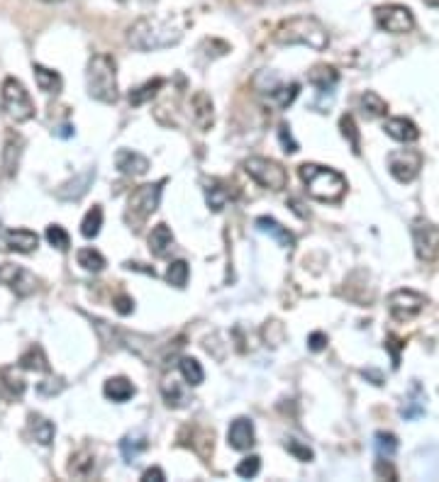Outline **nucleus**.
Listing matches in <instances>:
<instances>
[{
    "mask_svg": "<svg viewBox=\"0 0 439 482\" xmlns=\"http://www.w3.org/2000/svg\"><path fill=\"white\" fill-rule=\"evenodd\" d=\"M183 37V30L178 25H173L171 20L161 18H140L137 23H132V27L127 30V42L132 49L137 51H159L168 49V46L178 44Z\"/></svg>",
    "mask_w": 439,
    "mask_h": 482,
    "instance_id": "f257e3e1",
    "label": "nucleus"
},
{
    "mask_svg": "<svg viewBox=\"0 0 439 482\" xmlns=\"http://www.w3.org/2000/svg\"><path fill=\"white\" fill-rule=\"evenodd\" d=\"M271 39L281 46H308L315 51H325L330 46V34H327L325 25L315 18H288L273 30Z\"/></svg>",
    "mask_w": 439,
    "mask_h": 482,
    "instance_id": "f03ea898",
    "label": "nucleus"
},
{
    "mask_svg": "<svg viewBox=\"0 0 439 482\" xmlns=\"http://www.w3.org/2000/svg\"><path fill=\"white\" fill-rule=\"evenodd\" d=\"M300 178L305 183L310 198H315L317 203L337 205L347 193V178L342 176L335 168L320 166V163H303L298 168Z\"/></svg>",
    "mask_w": 439,
    "mask_h": 482,
    "instance_id": "7ed1b4c3",
    "label": "nucleus"
},
{
    "mask_svg": "<svg viewBox=\"0 0 439 482\" xmlns=\"http://www.w3.org/2000/svg\"><path fill=\"white\" fill-rule=\"evenodd\" d=\"M88 95L98 103L113 105L118 100V66L110 54H95L86 71Z\"/></svg>",
    "mask_w": 439,
    "mask_h": 482,
    "instance_id": "20e7f679",
    "label": "nucleus"
},
{
    "mask_svg": "<svg viewBox=\"0 0 439 482\" xmlns=\"http://www.w3.org/2000/svg\"><path fill=\"white\" fill-rule=\"evenodd\" d=\"M161 190H163V181L140 185V188L132 190L130 198H127V210H125V222L130 229L140 232L144 227V222L154 215L159 203H161Z\"/></svg>",
    "mask_w": 439,
    "mask_h": 482,
    "instance_id": "39448f33",
    "label": "nucleus"
},
{
    "mask_svg": "<svg viewBox=\"0 0 439 482\" xmlns=\"http://www.w3.org/2000/svg\"><path fill=\"white\" fill-rule=\"evenodd\" d=\"M0 100H3V110L8 113L10 120L15 122H27L35 118V103H32L27 88L23 81L8 76L0 86Z\"/></svg>",
    "mask_w": 439,
    "mask_h": 482,
    "instance_id": "423d86ee",
    "label": "nucleus"
},
{
    "mask_svg": "<svg viewBox=\"0 0 439 482\" xmlns=\"http://www.w3.org/2000/svg\"><path fill=\"white\" fill-rule=\"evenodd\" d=\"M245 171L254 183H259L266 190H283L288 185V173L278 161L264 156H252L245 161Z\"/></svg>",
    "mask_w": 439,
    "mask_h": 482,
    "instance_id": "0eeeda50",
    "label": "nucleus"
},
{
    "mask_svg": "<svg viewBox=\"0 0 439 482\" xmlns=\"http://www.w3.org/2000/svg\"><path fill=\"white\" fill-rule=\"evenodd\" d=\"M425 305H427L425 295L415 293V290H410V288L395 290V293H390V298H388V312L395 322L415 319V317L425 310Z\"/></svg>",
    "mask_w": 439,
    "mask_h": 482,
    "instance_id": "6e6552de",
    "label": "nucleus"
},
{
    "mask_svg": "<svg viewBox=\"0 0 439 482\" xmlns=\"http://www.w3.org/2000/svg\"><path fill=\"white\" fill-rule=\"evenodd\" d=\"M422 153L417 149H398L388 153V173L398 183H412L420 176Z\"/></svg>",
    "mask_w": 439,
    "mask_h": 482,
    "instance_id": "1a4fd4ad",
    "label": "nucleus"
},
{
    "mask_svg": "<svg viewBox=\"0 0 439 482\" xmlns=\"http://www.w3.org/2000/svg\"><path fill=\"white\" fill-rule=\"evenodd\" d=\"M412 243L420 261L430 263L439 256V227L427 220L412 222Z\"/></svg>",
    "mask_w": 439,
    "mask_h": 482,
    "instance_id": "9d476101",
    "label": "nucleus"
},
{
    "mask_svg": "<svg viewBox=\"0 0 439 482\" xmlns=\"http://www.w3.org/2000/svg\"><path fill=\"white\" fill-rule=\"evenodd\" d=\"M376 25L388 34H405L415 27V18L405 5H383V8H376Z\"/></svg>",
    "mask_w": 439,
    "mask_h": 482,
    "instance_id": "9b49d317",
    "label": "nucleus"
},
{
    "mask_svg": "<svg viewBox=\"0 0 439 482\" xmlns=\"http://www.w3.org/2000/svg\"><path fill=\"white\" fill-rule=\"evenodd\" d=\"M0 285H8L18 298H27L37 290V278L27 268L15 266V263H3L0 266Z\"/></svg>",
    "mask_w": 439,
    "mask_h": 482,
    "instance_id": "f8f14e48",
    "label": "nucleus"
},
{
    "mask_svg": "<svg viewBox=\"0 0 439 482\" xmlns=\"http://www.w3.org/2000/svg\"><path fill=\"white\" fill-rule=\"evenodd\" d=\"M188 113L193 125L198 127L200 132H210L215 125V105L213 98H210L205 91H195L190 95V103H188Z\"/></svg>",
    "mask_w": 439,
    "mask_h": 482,
    "instance_id": "ddd939ff",
    "label": "nucleus"
},
{
    "mask_svg": "<svg viewBox=\"0 0 439 482\" xmlns=\"http://www.w3.org/2000/svg\"><path fill=\"white\" fill-rule=\"evenodd\" d=\"M227 443H230L235 451H249L256 443V433H254V421L247 417H240L230 424V431H227Z\"/></svg>",
    "mask_w": 439,
    "mask_h": 482,
    "instance_id": "4468645a",
    "label": "nucleus"
},
{
    "mask_svg": "<svg viewBox=\"0 0 439 482\" xmlns=\"http://www.w3.org/2000/svg\"><path fill=\"white\" fill-rule=\"evenodd\" d=\"M115 166L123 176H132V178H140L149 171V158L142 156L140 151H132V149H120L115 153Z\"/></svg>",
    "mask_w": 439,
    "mask_h": 482,
    "instance_id": "2eb2a0df",
    "label": "nucleus"
},
{
    "mask_svg": "<svg viewBox=\"0 0 439 482\" xmlns=\"http://www.w3.org/2000/svg\"><path fill=\"white\" fill-rule=\"evenodd\" d=\"M383 132L390 139L400 141V144H412V141L420 139V129L408 118H388L383 122Z\"/></svg>",
    "mask_w": 439,
    "mask_h": 482,
    "instance_id": "dca6fc26",
    "label": "nucleus"
},
{
    "mask_svg": "<svg viewBox=\"0 0 439 482\" xmlns=\"http://www.w3.org/2000/svg\"><path fill=\"white\" fill-rule=\"evenodd\" d=\"M235 200V190H232V185L222 183V181H208L205 183V203H208V208L213 212H222L227 208V205Z\"/></svg>",
    "mask_w": 439,
    "mask_h": 482,
    "instance_id": "f3484780",
    "label": "nucleus"
},
{
    "mask_svg": "<svg viewBox=\"0 0 439 482\" xmlns=\"http://www.w3.org/2000/svg\"><path fill=\"white\" fill-rule=\"evenodd\" d=\"M308 81L313 83L320 93H335L337 83H340V71L335 66H327V63H320V66H313L308 73Z\"/></svg>",
    "mask_w": 439,
    "mask_h": 482,
    "instance_id": "a211bd4d",
    "label": "nucleus"
},
{
    "mask_svg": "<svg viewBox=\"0 0 439 482\" xmlns=\"http://www.w3.org/2000/svg\"><path fill=\"white\" fill-rule=\"evenodd\" d=\"M256 229L264 232V234H268L271 239H276L278 246L288 248V251L295 246V236L290 234L288 229H285L281 222L273 220V217H259V220H256Z\"/></svg>",
    "mask_w": 439,
    "mask_h": 482,
    "instance_id": "6ab92c4d",
    "label": "nucleus"
},
{
    "mask_svg": "<svg viewBox=\"0 0 439 482\" xmlns=\"http://www.w3.org/2000/svg\"><path fill=\"white\" fill-rule=\"evenodd\" d=\"M27 429H30V436L35 438V441L39 443V446H51V443H54L56 426H54V421L47 419V417H42V414H30Z\"/></svg>",
    "mask_w": 439,
    "mask_h": 482,
    "instance_id": "aec40b11",
    "label": "nucleus"
},
{
    "mask_svg": "<svg viewBox=\"0 0 439 482\" xmlns=\"http://www.w3.org/2000/svg\"><path fill=\"white\" fill-rule=\"evenodd\" d=\"M37 243H39V236L30 229H10L5 234V246L15 253H35Z\"/></svg>",
    "mask_w": 439,
    "mask_h": 482,
    "instance_id": "412c9836",
    "label": "nucleus"
},
{
    "mask_svg": "<svg viewBox=\"0 0 439 482\" xmlns=\"http://www.w3.org/2000/svg\"><path fill=\"white\" fill-rule=\"evenodd\" d=\"M173 246V234H171V227L168 224H156L154 229L149 232V251L154 253L156 258L166 256Z\"/></svg>",
    "mask_w": 439,
    "mask_h": 482,
    "instance_id": "4be33fe9",
    "label": "nucleus"
},
{
    "mask_svg": "<svg viewBox=\"0 0 439 482\" xmlns=\"http://www.w3.org/2000/svg\"><path fill=\"white\" fill-rule=\"evenodd\" d=\"M103 392H105V397H108V400H113V402H118V405H123V402H127V400H132V397H135L137 390H135V385H132L130 380L120 375V378H110L108 383H105Z\"/></svg>",
    "mask_w": 439,
    "mask_h": 482,
    "instance_id": "5701e85b",
    "label": "nucleus"
},
{
    "mask_svg": "<svg viewBox=\"0 0 439 482\" xmlns=\"http://www.w3.org/2000/svg\"><path fill=\"white\" fill-rule=\"evenodd\" d=\"M35 81H37V88L47 95H51V93L56 95L63 86L59 73L51 71V68H47V66H42V63H35Z\"/></svg>",
    "mask_w": 439,
    "mask_h": 482,
    "instance_id": "b1692460",
    "label": "nucleus"
},
{
    "mask_svg": "<svg viewBox=\"0 0 439 482\" xmlns=\"http://www.w3.org/2000/svg\"><path fill=\"white\" fill-rule=\"evenodd\" d=\"M93 178H95V171L91 168V171L81 173V176H78L76 181L61 185V188L56 190V195H59L61 200H78V198H83V195L88 193V185H91Z\"/></svg>",
    "mask_w": 439,
    "mask_h": 482,
    "instance_id": "393cba45",
    "label": "nucleus"
},
{
    "mask_svg": "<svg viewBox=\"0 0 439 482\" xmlns=\"http://www.w3.org/2000/svg\"><path fill=\"white\" fill-rule=\"evenodd\" d=\"M23 139L20 137H8V141H5V151H3V173L5 178H13L15 173H18V161H20V153H23Z\"/></svg>",
    "mask_w": 439,
    "mask_h": 482,
    "instance_id": "a878e982",
    "label": "nucleus"
},
{
    "mask_svg": "<svg viewBox=\"0 0 439 482\" xmlns=\"http://www.w3.org/2000/svg\"><path fill=\"white\" fill-rule=\"evenodd\" d=\"M161 88H163V78H152V81H147V83H142V86L132 88L130 95H127V100H130L132 108H140V105L149 103V100L154 98Z\"/></svg>",
    "mask_w": 439,
    "mask_h": 482,
    "instance_id": "bb28decb",
    "label": "nucleus"
},
{
    "mask_svg": "<svg viewBox=\"0 0 439 482\" xmlns=\"http://www.w3.org/2000/svg\"><path fill=\"white\" fill-rule=\"evenodd\" d=\"M359 105H361V113L366 115V120L383 118V115L388 113V103H385V100L373 91L364 93L361 98H359Z\"/></svg>",
    "mask_w": 439,
    "mask_h": 482,
    "instance_id": "cd10ccee",
    "label": "nucleus"
},
{
    "mask_svg": "<svg viewBox=\"0 0 439 482\" xmlns=\"http://www.w3.org/2000/svg\"><path fill=\"white\" fill-rule=\"evenodd\" d=\"M95 470V458L91 451H78L71 455V463H68V475L73 478H88Z\"/></svg>",
    "mask_w": 439,
    "mask_h": 482,
    "instance_id": "c85d7f7f",
    "label": "nucleus"
},
{
    "mask_svg": "<svg viewBox=\"0 0 439 482\" xmlns=\"http://www.w3.org/2000/svg\"><path fill=\"white\" fill-rule=\"evenodd\" d=\"M20 368L35 370V373H47V370H49V361H47L42 346H30L27 351L20 356Z\"/></svg>",
    "mask_w": 439,
    "mask_h": 482,
    "instance_id": "c756f323",
    "label": "nucleus"
},
{
    "mask_svg": "<svg viewBox=\"0 0 439 482\" xmlns=\"http://www.w3.org/2000/svg\"><path fill=\"white\" fill-rule=\"evenodd\" d=\"M0 380H3V390H5V395L10 397V400H20V397L25 395V380L20 378L18 373H15V368H3L0 370Z\"/></svg>",
    "mask_w": 439,
    "mask_h": 482,
    "instance_id": "7c9ffc66",
    "label": "nucleus"
},
{
    "mask_svg": "<svg viewBox=\"0 0 439 482\" xmlns=\"http://www.w3.org/2000/svg\"><path fill=\"white\" fill-rule=\"evenodd\" d=\"M161 397L163 402H166V407H171V410H181L183 405H186V392H183L181 383H176V380H163L161 383Z\"/></svg>",
    "mask_w": 439,
    "mask_h": 482,
    "instance_id": "2f4dec72",
    "label": "nucleus"
},
{
    "mask_svg": "<svg viewBox=\"0 0 439 482\" xmlns=\"http://www.w3.org/2000/svg\"><path fill=\"white\" fill-rule=\"evenodd\" d=\"M76 261H78V266L88 273H100L105 268V256L100 251H95L93 246L81 248V251L76 253Z\"/></svg>",
    "mask_w": 439,
    "mask_h": 482,
    "instance_id": "473e14b6",
    "label": "nucleus"
},
{
    "mask_svg": "<svg viewBox=\"0 0 439 482\" xmlns=\"http://www.w3.org/2000/svg\"><path fill=\"white\" fill-rule=\"evenodd\" d=\"M178 370H181L183 380H186L190 388H198V385L205 380L203 365L195 361V358H190V356H183L181 361H178Z\"/></svg>",
    "mask_w": 439,
    "mask_h": 482,
    "instance_id": "72a5a7b5",
    "label": "nucleus"
},
{
    "mask_svg": "<svg viewBox=\"0 0 439 482\" xmlns=\"http://www.w3.org/2000/svg\"><path fill=\"white\" fill-rule=\"evenodd\" d=\"M144 448H147V438L142 433H127L123 441H120V453H123L127 463H132L137 455L144 453Z\"/></svg>",
    "mask_w": 439,
    "mask_h": 482,
    "instance_id": "f704fd0d",
    "label": "nucleus"
},
{
    "mask_svg": "<svg viewBox=\"0 0 439 482\" xmlns=\"http://www.w3.org/2000/svg\"><path fill=\"white\" fill-rule=\"evenodd\" d=\"M100 227H103V210H100V205H93L81 222V234L86 239H95L100 234Z\"/></svg>",
    "mask_w": 439,
    "mask_h": 482,
    "instance_id": "c9c22d12",
    "label": "nucleus"
},
{
    "mask_svg": "<svg viewBox=\"0 0 439 482\" xmlns=\"http://www.w3.org/2000/svg\"><path fill=\"white\" fill-rule=\"evenodd\" d=\"M340 129H342V137H345L349 141V146H352V153L359 156V153H361V134H359L357 122H354L352 115H345V118L340 120Z\"/></svg>",
    "mask_w": 439,
    "mask_h": 482,
    "instance_id": "e433bc0d",
    "label": "nucleus"
},
{
    "mask_svg": "<svg viewBox=\"0 0 439 482\" xmlns=\"http://www.w3.org/2000/svg\"><path fill=\"white\" fill-rule=\"evenodd\" d=\"M400 414H403L405 419H417V417L425 414V395H422L420 385H412L410 400H408V405L400 410Z\"/></svg>",
    "mask_w": 439,
    "mask_h": 482,
    "instance_id": "4c0bfd02",
    "label": "nucleus"
},
{
    "mask_svg": "<svg viewBox=\"0 0 439 482\" xmlns=\"http://www.w3.org/2000/svg\"><path fill=\"white\" fill-rule=\"evenodd\" d=\"M298 93H300V86L298 83H290V86H281V88H276V91H271V103L276 105V108H290V105L295 103V98H298Z\"/></svg>",
    "mask_w": 439,
    "mask_h": 482,
    "instance_id": "58836bf2",
    "label": "nucleus"
},
{
    "mask_svg": "<svg viewBox=\"0 0 439 482\" xmlns=\"http://www.w3.org/2000/svg\"><path fill=\"white\" fill-rule=\"evenodd\" d=\"M188 275H190V268H188V263H186V261H173V263H168V268H166V280H168V285H173V288H186Z\"/></svg>",
    "mask_w": 439,
    "mask_h": 482,
    "instance_id": "ea45409f",
    "label": "nucleus"
},
{
    "mask_svg": "<svg viewBox=\"0 0 439 482\" xmlns=\"http://www.w3.org/2000/svg\"><path fill=\"white\" fill-rule=\"evenodd\" d=\"M376 451H378L381 458H393L395 451H398V438H395V433L378 431L376 433Z\"/></svg>",
    "mask_w": 439,
    "mask_h": 482,
    "instance_id": "a19ab883",
    "label": "nucleus"
},
{
    "mask_svg": "<svg viewBox=\"0 0 439 482\" xmlns=\"http://www.w3.org/2000/svg\"><path fill=\"white\" fill-rule=\"evenodd\" d=\"M47 241H49V246H54L56 251H68V246H71V239H68L66 229L59 224H49L47 227Z\"/></svg>",
    "mask_w": 439,
    "mask_h": 482,
    "instance_id": "79ce46f5",
    "label": "nucleus"
},
{
    "mask_svg": "<svg viewBox=\"0 0 439 482\" xmlns=\"http://www.w3.org/2000/svg\"><path fill=\"white\" fill-rule=\"evenodd\" d=\"M283 446H285V451H288L290 455H295V460H300V463H310V460L315 458L313 448L305 446V443H300L298 438H288Z\"/></svg>",
    "mask_w": 439,
    "mask_h": 482,
    "instance_id": "37998d69",
    "label": "nucleus"
},
{
    "mask_svg": "<svg viewBox=\"0 0 439 482\" xmlns=\"http://www.w3.org/2000/svg\"><path fill=\"white\" fill-rule=\"evenodd\" d=\"M259 470H261V458H259V455H249V458H245L240 465H237V475L245 480L256 478Z\"/></svg>",
    "mask_w": 439,
    "mask_h": 482,
    "instance_id": "c03bdc74",
    "label": "nucleus"
},
{
    "mask_svg": "<svg viewBox=\"0 0 439 482\" xmlns=\"http://www.w3.org/2000/svg\"><path fill=\"white\" fill-rule=\"evenodd\" d=\"M278 141H281V146H283L285 153H295V151H298V141L293 139V134H290V127L288 125H278Z\"/></svg>",
    "mask_w": 439,
    "mask_h": 482,
    "instance_id": "a18cd8bd",
    "label": "nucleus"
},
{
    "mask_svg": "<svg viewBox=\"0 0 439 482\" xmlns=\"http://www.w3.org/2000/svg\"><path fill=\"white\" fill-rule=\"evenodd\" d=\"M115 312L123 317L132 315V312H135V300H132L130 295H118V298H115Z\"/></svg>",
    "mask_w": 439,
    "mask_h": 482,
    "instance_id": "49530a36",
    "label": "nucleus"
},
{
    "mask_svg": "<svg viewBox=\"0 0 439 482\" xmlns=\"http://www.w3.org/2000/svg\"><path fill=\"white\" fill-rule=\"evenodd\" d=\"M385 348H388L390 356H393V368H398V365H400V348H403V341H400L398 336H388V338H385Z\"/></svg>",
    "mask_w": 439,
    "mask_h": 482,
    "instance_id": "de8ad7c7",
    "label": "nucleus"
},
{
    "mask_svg": "<svg viewBox=\"0 0 439 482\" xmlns=\"http://www.w3.org/2000/svg\"><path fill=\"white\" fill-rule=\"evenodd\" d=\"M308 346H310V351H322V348L327 346V336L322 331H315V334H310V338H308Z\"/></svg>",
    "mask_w": 439,
    "mask_h": 482,
    "instance_id": "09e8293b",
    "label": "nucleus"
},
{
    "mask_svg": "<svg viewBox=\"0 0 439 482\" xmlns=\"http://www.w3.org/2000/svg\"><path fill=\"white\" fill-rule=\"evenodd\" d=\"M51 383H54V380H44V383L37 385V390H39L42 395H56V392H61V388H63L61 380H56V385H51Z\"/></svg>",
    "mask_w": 439,
    "mask_h": 482,
    "instance_id": "8fccbe9b",
    "label": "nucleus"
},
{
    "mask_svg": "<svg viewBox=\"0 0 439 482\" xmlns=\"http://www.w3.org/2000/svg\"><path fill=\"white\" fill-rule=\"evenodd\" d=\"M142 480H144V482H163V480H166V475H163L161 468H149V470H144Z\"/></svg>",
    "mask_w": 439,
    "mask_h": 482,
    "instance_id": "3c124183",
    "label": "nucleus"
},
{
    "mask_svg": "<svg viewBox=\"0 0 439 482\" xmlns=\"http://www.w3.org/2000/svg\"><path fill=\"white\" fill-rule=\"evenodd\" d=\"M376 473L381 475V478H383V475H388V478L390 480H395V478H398V475H395V470L393 468H390V463H388V458H381L378 460V465H376Z\"/></svg>",
    "mask_w": 439,
    "mask_h": 482,
    "instance_id": "603ef678",
    "label": "nucleus"
},
{
    "mask_svg": "<svg viewBox=\"0 0 439 482\" xmlns=\"http://www.w3.org/2000/svg\"><path fill=\"white\" fill-rule=\"evenodd\" d=\"M73 127H68V125H63V127H59V132H56V134H59V137H71L73 134Z\"/></svg>",
    "mask_w": 439,
    "mask_h": 482,
    "instance_id": "864d4df0",
    "label": "nucleus"
},
{
    "mask_svg": "<svg viewBox=\"0 0 439 482\" xmlns=\"http://www.w3.org/2000/svg\"><path fill=\"white\" fill-rule=\"evenodd\" d=\"M256 3H261V5H276V3H281V0H256Z\"/></svg>",
    "mask_w": 439,
    "mask_h": 482,
    "instance_id": "5fc2aeb1",
    "label": "nucleus"
},
{
    "mask_svg": "<svg viewBox=\"0 0 439 482\" xmlns=\"http://www.w3.org/2000/svg\"><path fill=\"white\" fill-rule=\"evenodd\" d=\"M427 5H432V8H439V0H425Z\"/></svg>",
    "mask_w": 439,
    "mask_h": 482,
    "instance_id": "6e6d98bb",
    "label": "nucleus"
},
{
    "mask_svg": "<svg viewBox=\"0 0 439 482\" xmlns=\"http://www.w3.org/2000/svg\"><path fill=\"white\" fill-rule=\"evenodd\" d=\"M42 3H61V0H42Z\"/></svg>",
    "mask_w": 439,
    "mask_h": 482,
    "instance_id": "4d7b16f0",
    "label": "nucleus"
}]
</instances>
